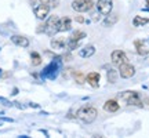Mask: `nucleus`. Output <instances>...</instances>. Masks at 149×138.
<instances>
[{
  "label": "nucleus",
  "mask_w": 149,
  "mask_h": 138,
  "mask_svg": "<svg viewBox=\"0 0 149 138\" xmlns=\"http://www.w3.org/2000/svg\"><path fill=\"white\" fill-rule=\"evenodd\" d=\"M29 105L32 106V108H39V105H37V104H33V102H31V104H29Z\"/></svg>",
  "instance_id": "29"
},
{
  "label": "nucleus",
  "mask_w": 149,
  "mask_h": 138,
  "mask_svg": "<svg viewBox=\"0 0 149 138\" xmlns=\"http://www.w3.org/2000/svg\"><path fill=\"white\" fill-rule=\"evenodd\" d=\"M11 94H13V95H15V94H18V89H14V90H13V93H11Z\"/></svg>",
  "instance_id": "30"
},
{
  "label": "nucleus",
  "mask_w": 149,
  "mask_h": 138,
  "mask_svg": "<svg viewBox=\"0 0 149 138\" xmlns=\"http://www.w3.org/2000/svg\"><path fill=\"white\" fill-rule=\"evenodd\" d=\"M94 7L93 0H73L72 1V8L77 13H87Z\"/></svg>",
  "instance_id": "4"
},
{
  "label": "nucleus",
  "mask_w": 149,
  "mask_h": 138,
  "mask_svg": "<svg viewBox=\"0 0 149 138\" xmlns=\"http://www.w3.org/2000/svg\"><path fill=\"white\" fill-rule=\"evenodd\" d=\"M72 28V20L69 17H62L59 18V25H58V32H68Z\"/></svg>",
  "instance_id": "11"
},
{
  "label": "nucleus",
  "mask_w": 149,
  "mask_h": 138,
  "mask_svg": "<svg viewBox=\"0 0 149 138\" xmlns=\"http://www.w3.org/2000/svg\"><path fill=\"white\" fill-rule=\"evenodd\" d=\"M76 21L80 22V24H83V22H87V21H84V18H83V17H76Z\"/></svg>",
  "instance_id": "26"
},
{
  "label": "nucleus",
  "mask_w": 149,
  "mask_h": 138,
  "mask_svg": "<svg viewBox=\"0 0 149 138\" xmlns=\"http://www.w3.org/2000/svg\"><path fill=\"white\" fill-rule=\"evenodd\" d=\"M119 75L122 76L123 79H130V77H133L134 75H135V68H134L131 64H122L119 66Z\"/></svg>",
  "instance_id": "6"
},
{
  "label": "nucleus",
  "mask_w": 149,
  "mask_h": 138,
  "mask_svg": "<svg viewBox=\"0 0 149 138\" xmlns=\"http://www.w3.org/2000/svg\"><path fill=\"white\" fill-rule=\"evenodd\" d=\"M142 11H146V13H149V8H142Z\"/></svg>",
  "instance_id": "31"
},
{
  "label": "nucleus",
  "mask_w": 149,
  "mask_h": 138,
  "mask_svg": "<svg viewBox=\"0 0 149 138\" xmlns=\"http://www.w3.org/2000/svg\"><path fill=\"white\" fill-rule=\"evenodd\" d=\"M119 98H120L126 105L137 106V108H142V106H144V104H142V101H141V98H139L137 91H123L122 94L119 95Z\"/></svg>",
  "instance_id": "3"
},
{
  "label": "nucleus",
  "mask_w": 149,
  "mask_h": 138,
  "mask_svg": "<svg viewBox=\"0 0 149 138\" xmlns=\"http://www.w3.org/2000/svg\"><path fill=\"white\" fill-rule=\"evenodd\" d=\"M111 59H112V64L116 65V66H120L122 64L128 62L127 55L123 53L122 50H115V51L112 53V55H111Z\"/></svg>",
  "instance_id": "7"
},
{
  "label": "nucleus",
  "mask_w": 149,
  "mask_h": 138,
  "mask_svg": "<svg viewBox=\"0 0 149 138\" xmlns=\"http://www.w3.org/2000/svg\"><path fill=\"white\" fill-rule=\"evenodd\" d=\"M61 58H65L64 61H70V58H72V57H70V54H66V55H62Z\"/></svg>",
  "instance_id": "27"
},
{
  "label": "nucleus",
  "mask_w": 149,
  "mask_h": 138,
  "mask_svg": "<svg viewBox=\"0 0 149 138\" xmlns=\"http://www.w3.org/2000/svg\"><path fill=\"white\" fill-rule=\"evenodd\" d=\"M112 7H113L112 0H98L97 1V8L102 15H108L112 11Z\"/></svg>",
  "instance_id": "9"
},
{
  "label": "nucleus",
  "mask_w": 149,
  "mask_h": 138,
  "mask_svg": "<svg viewBox=\"0 0 149 138\" xmlns=\"http://www.w3.org/2000/svg\"><path fill=\"white\" fill-rule=\"evenodd\" d=\"M65 46H66V43H65L64 37H54L51 40V48L54 50H62Z\"/></svg>",
  "instance_id": "15"
},
{
  "label": "nucleus",
  "mask_w": 149,
  "mask_h": 138,
  "mask_svg": "<svg viewBox=\"0 0 149 138\" xmlns=\"http://www.w3.org/2000/svg\"><path fill=\"white\" fill-rule=\"evenodd\" d=\"M146 4H148V6H149V0H146Z\"/></svg>",
  "instance_id": "32"
},
{
  "label": "nucleus",
  "mask_w": 149,
  "mask_h": 138,
  "mask_svg": "<svg viewBox=\"0 0 149 138\" xmlns=\"http://www.w3.org/2000/svg\"><path fill=\"white\" fill-rule=\"evenodd\" d=\"M94 53H95V47L91 46V44H88V46H86V47H83L81 50H80L79 55L81 57V58H90V57L94 55Z\"/></svg>",
  "instance_id": "14"
},
{
  "label": "nucleus",
  "mask_w": 149,
  "mask_h": 138,
  "mask_svg": "<svg viewBox=\"0 0 149 138\" xmlns=\"http://www.w3.org/2000/svg\"><path fill=\"white\" fill-rule=\"evenodd\" d=\"M86 82L91 86V87H98L100 84V73L98 72H91L86 76Z\"/></svg>",
  "instance_id": "13"
},
{
  "label": "nucleus",
  "mask_w": 149,
  "mask_h": 138,
  "mask_svg": "<svg viewBox=\"0 0 149 138\" xmlns=\"http://www.w3.org/2000/svg\"><path fill=\"white\" fill-rule=\"evenodd\" d=\"M86 36H87V35H86V32H83V31H74L69 36V39L70 40H74V42H80V40L84 39Z\"/></svg>",
  "instance_id": "20"
},
{
  "label": "nucleus",
  "mask_w": 149,
  "mask_h": 138,
  "mask_svg": "<svg viewBox=\"0 0 149 138\" xmlns=\"http://www.w3.org/2000/svg\"><path fill=\"white\" fill-rule=\"evenodd\" d=\"M119 108H120V105H119L117 101H115V100H109V101H107L104 104V109L108 112H117Z\"/></svg>",
  "instance_id": "16"
},
{
  "label": "nucleus",
  "mask_w": 149,
  "mask_h": 138,
  "mask_svg": "<svg viewBox=\"0 0 149 138\" xmlns=\"http://www.w3.org/2000/svg\"><path fill=\"white\" fill-rule=\"evenodd\" d=\"M11 42L14 43L15 46L18 47H28L29 46V40H28V37L22 36V35H14V36H11Z\"/></svg>",
  "instance_id": "12"
},
{
  "label": "nucleus",
  "mask_w": 149,
  "mask_h": 138,
  "mask_svg": "<svg viewBox=\"0 0 149 138\" xmlns=\"http://www.w3.org/2000/svg\"><path fill=\"white\" fill-rule=\"evenodd\" d=\"M0 102H3V105H6V106H10V105H11V104L7 101L6 98H1V97H0Z\"/></svg>",
  "instance_id": "25"
},
{
  "label": "nucleus",
  "mask_w": 149,
  "mask_h": 138,
  "mask_svg": "<svg viewBox=\"0 0 149 138\" xmlns=\"http://www.w3.org/2000/svg\"><path fill=\"white\" fill-rule=\"evenodd\" d=\"M98 116V112L94 106L91 105H86L81 106L79 111L76 112V117L80 119L83 123H93Z\"/></svg>",
  "instance_id": "1"
},
{
  "label": "nucleus",
  "mask_w": 149,
  "mask_h": 138,
  "mask_svg": "<svg viewBox=\"0 0 149 138\" xmlns=\"http://www.w3.org/2000/svg\"><path fill=\"white\" fill-rule=\"evenodd\" d=\"M134 46L137 48V53L139 55H148L149 54V42L148 40H135Z\"/></svg>",
  "instance_id": "10"
},
{
  "label": "nucleus",
  "mask_w": 149,
  "mask_h": 138,
  "mask_svg": "<svg viewBox=\"0 0 149 138\" xmlns=\"http://www.w3.org/2000/svg\"><path fill=\"white\" fill-rule=\"evenodd\" d=\"M40 3H44V4H50V0H40Z\"/></svg>",
  "instance_id": "28"
},
{
  "label": "nucleus",
  "mask_w": 149,
  "mask_h": 138,
  "mask_svg": "<svg viewBox=\"0 0 149 138\" xmlns=\"http://www.w3.org/2000/svg\"><path fill=\"white\" fill-rule=\"evenodd\" d=\"M66 47L69 48V51H73L74 48H77L79 47V42H74V40H68V42H66Z\"/></svg>",
  "instance_id": "23"
},
{
  "label": "nucleus",
  "mask_w": 149,
  "mask_h": 138,
  "mask_svg": "<svg viewBox=\"0 0 149 138\" xmlns=\"http://www.w3.org/2000/svg\"><path fill=\"white\" fill-rule=\"evenodd\" d=\"M107 77H108V82H109L111 84L116 83V82H117V77H119V75H117V70H115V69H112V68L108 69Z\"/></svg>",
  "instance_id": "18"
},
{
  "label": "nucleus",
  "mask_w": 149,
  "mask_h": 138,
  "mask_svg": "<svg viewBox=\"0 0 149 138\" xmlns=\"http://www.w3.org/2000/svg\"><path fill=\"white\" fill-rule=\"evenodd\" d=\"M58 25H59V17L51 15L46 22V35L54 36L55 33H58Z\"/></svg>",
  "instance_id": "5"
},
{
  "label": "nucleus",
  "mask_w": 149,
  "mask_h": 138,
  "mask_svg": "<svg viewBox=\"0 0 149 138\" xmlns=\"http://www.w3.org/2000/svg\"><path fill=\"white\" fill-rule=\"evenodd\" d=\"M148 22H149L148 18H144V17L137 15L133 20V25H134V26H144V25H146Z\"/></svg>",
  "instance_id": "21"
},
{
  "label": "nucleus",
  "mask_w": 149,
  "mask_h": 138,
  "mask_svg": "<svg viewBox=\"0 0 149 138\" xmlns=\"http://www.w3.org/2000/svg\"><path fill=\"white\" fill-rule=\"evenodd\" d=\"M37 33H44L46 32V24H42V25H39V28L36 29Z\"/></svg>",
  "instance_id": "24"
},
{
  "label": "nucleus",
  "mask_w": 149,
  "mask_h": 138,
  "mask_svg": "<svg viewBox=\"0 0 149 138\" xmlns=\"http://www.w3.org/2000/svg\"><path fill=\"white\" fill-rule=\"evenodd\" d=\"M61 64H62V61H61V58H58V57H57L55 59H53L46 68L43 69L42 77L43 79L54 80L55 77H57V75L59 73V70H61Z\"/></svg>",
  "instance_id": "2"
},
{
  "label": "nucleus",
  "mask_w": 149,
  "mask_h": 138,
  "mask_svg": "<svg viewBox=\"0 0 149 138\" xmlns=\"http://www.w3.org/2000/svg\"><path fill=\"white\" fill-rule=\"evenodd\" d=\"M117 21H119V15H117V14H111V13H109V14L107 15V18L104 20V25H105V26H113Z\"/></svg>",
  "instance_id": "17"
},
{
  "label": "nucleus",
  "mask_w": 149,
  "mask_h": 138,
  "mask_svg": "<svg viewBox=\"0 0 149 138\" xmlns=\"http://www.w3.org/2000/svg\"><path fill=\"white\" fill-rule=\"evenodd\" d=\"M0 75H1V69H0Z\"/></svg>",
  "instance_id": "33"
},
{
  "label": "nucleus",
  "mask_w": 149,
  "mask_h": 138,
  "mask_svg": "<svg viewBox=\"0 0 149 138\" xmlns=\"http://www.w3.org/2000/svg\"><path fill=\"white\" fill-rule=\"evenodd\" d=\"M31 58H32L33 66H39V65L42 64V57H40V54L36 53V51H32V53H31Z\"/></svg>",
  "instance_id": "22"
},
{
  "label": "nucleus",
  "mask_w": 149,
  "mask_h": 138,
  "mask_svg": "<svg viewBox=\"0 0 149 138\" xmlns=\"http://www.w3.org/2000/svg\"><path fill=\"white\" fill-rule=\"evenodd\" d=\"M73 79L74 82L77 83V84H84V82H86V76L83 72H80V70H76V72H73Z\"/></svg>",
  "instance_id": "19"
},
{
  "label": "nucleus",
  "mask_w": 149,
  "mask_h": 138,
  "mask_svg": "<svg viewBox=\"0 0 149 138\" xmlns=\"http://www.w3.org/2000/svg\"><path fill=\"white\" fill-rule=\"evenodd\" d=\"M33 13H35L36 18H39V20H44V18H47L48 13H50V4L40 3L39 6H36V7L33 8Z\"/></svg>",
  "instance_id": "8"
}]
</instances>
